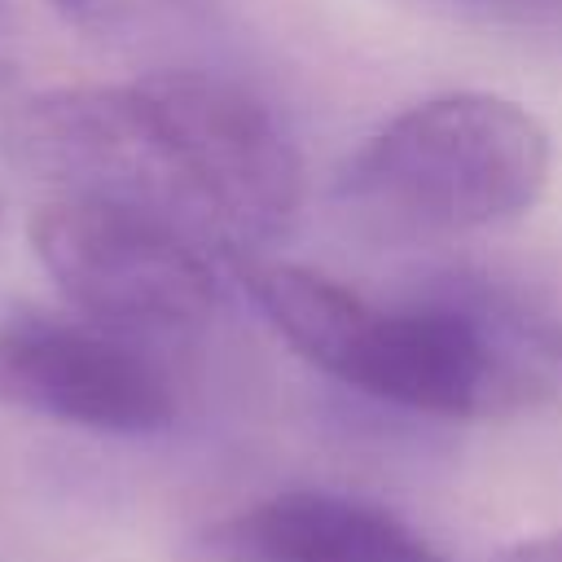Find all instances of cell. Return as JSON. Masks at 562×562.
Returning <instances> with one entry per match:
<instances>
[{
	"instance_id": "cell-1",
	"label": "cell",
	"mask_w": 562,
	"mask_h": 562,
	"mask_svg": "<svg viewBox=\"0 0 562 562\" xmlns=\"http://www.w3.org/2000/svg\"><path fill=\"white\" fill-rule=\"evenodd\" d=\"M233 281L268 325L334 382L426 417H501L531 404L549 360L505 285L461 281L382 307L303 263L237 255Z\"/></svg>"
},
{
	"instance_id": "cell-2",
	"label": "cell",
	"mask_w": 562,
	"mask_h": 562,
	"mask_svg": "<svg viewBox=\"0 0 562 562\" xmlns=\"http://www.w3.org/2000/svg\"><path fill=\"white\" fill-rule=\"evenodd\" d=\"M544 123L496 92H439L386 119L338 171L334 198L386 241H448L518 220L549 184Z\"/></svg>"
},
{
	"instance_id": "cell-3",
	"label": "cell",
	"mask_w": 562,
	"mask_h": 562,
	"mask_svg": "<svg viewBox=\"0 0 562 562\" xmlns=\"http://www.w3.org/2000/svg\"><path fill=\"white\" fill-rule=\"evenodd\" d=\"M31 250L75 316L136 342L180 338L220 307V255L184 224L119 198L53 193Z\"/></svg>"
},
{
	"instance_id": "cell-4",
	"label": "cell",
	"mask_w": 562,
	"mask_h": 562,
	"mask_svg": "<svg viewBox=\"0 0 562 562\" xmlns=\"http://www.w3.org/2000/svg\"><path fill=\"white\" fill-rule=\"evenodd\" d=\"M171 119L202 237L220 259L259 255L281 237L303 202V162L277 114L241 83L167 66L145 75Z\"/></svg>"
},
{
	"instance_id": "cell-5",
	"label": "cell",
	"mask_w": 562,
	"mask_h": 562,
	"mask_svg": "<svg viewBox=\"0 0 562 562\" xmlns=\"http://www.w3.org/2000/svg\"><path fill=\"white\" fill-rule=\"evenodd\" d=\"M0 408L92 435H158L176 422V386L149 342L88 316H0Z\"/></svg>"
},
{
	"instance_id": "cell-6",
	"label": "cell",
	"mask_w": 562,
	"mask_h": 562,
	"mask_svg": "<svg viewBox=\"0 0 562 562\" xmlns=\"http://www.w3.org/2000/svg\"><path fill=\"white\" fill-rule=\"evenodd\" d=\"M228 522L272 562H448L391 509L338 492H277Z\"/></svg>"
},
{
	"instance_id": "cell-7",
	"label": "cell",
	"mask_w": 562,
	"mask_h": 562,
	"mask_svg": "<svg viewBox=\"0 0 562 562\" xmlns=\"http://www.w3.org/2000/svg\"><path fill=\"white\" fill-rule=\"evenodd\" d=\"M70 31L119 53H154L189 40L215 13V0H44Z\"/></svg>"
},
{
	"instance_id": "cell-8",
	"label": "cell",
	"mask_w": 562,
	"mask_h": 562,
	"mask_svg": "<svg viewBox=\"0 0 562 562\" xmlns=\"http://www.w3.org/2000/svg\"><path fill=\"white\" fill-rule=\"evenodd\" d=\"M505 294L518 307V316L531 329V338L540 342V351L562 364V268H553L540 281L505 285Z\"/></svg>"
},
{
	"instance_id": "cell-9",
	"label": "cell",
	"mask_w": 562,
	"mask_h": 562,
	"mask_svg": "<svg viewBox=\"0 0 562 562\" xmlns=\"http://www.w3.org/2000/svg\"><path fill=\"white\" fill-rule=\"evenodd\" d=\"M522 562H562V536L558 540H536L531 549H522Z\"/></svg>"
},
{
	"instance_id": "cell-10",
	"label": "cell",
	"mask_w": 562,
	"mask_h": 562,
	"mask_svg": "<svg viewBox=\"0 0 562 562\" xmlns=\"http://www.w3.org/2000/svg\"><path fill=\"white\" fill-rule=\"evenodd\" d=\"M9 26H13V4H9V0H0V35H4Z\"/></svg>"
},
{
	"instance_id": "cell-11",
	"label": "cell",
	"mask_w": 562,
	"mask_h": 562,
	"mask_svg": "<svg viewBox=\"0 0 562 562\" xmlns=\"http://www.w3.org/2000/svg\"><path fill=\"white\" fill-rule=\"evenodd\" d=\"M4 79H9V61H0V83H4Z\"/></svg>"
}]
</instances>
